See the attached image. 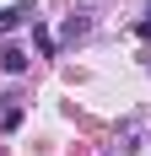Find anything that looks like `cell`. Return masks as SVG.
<instances>
[{"mask_svg":"<svg viewBox=\"0 0 151 156\" xmlns=\"http://www.w3.org/2000/svg\"><path fill=\"white\" fill-rule=\"evenodd\" d=\"M146 76H151V54H146Z\"/></svg>","mask_w":151,"mask_h":156,"instance_id":"6","label":"cell"},{"mask_svg":"<svg viewBox=\"0 0 151 156\" xmlns=\"http://www.w3.org/2000/svg\"><path fill=\"white\" fill-rule=\"evenodd\" d=\"M0 70H6V76H22V70H27V48L6 43V48H0Z\"/></svg>","mask_w":151,"mask_h":156,"instance_id":"2","label":"cell"},{"mask_svg":"<svg viewBox=\"0 0 151 156\" xmlns=\"http://www.w3.org/2000/svg\"><path fill=\"white\" fill-rule=\"evenodd\" d=\"M135 32H140V38H151V5H146V16L135 22Z\"/></svg>","mask_w":151,"mask_h":156,"instance_id":"5","label":"cell"},{"mask_svg":"<svg viewBox=\"0 0 151 156\" xmlns=\"http://www.w3.org/2000/svg\"><path fill=\"white\" fill-rule=\"evenodd\" d=\"M87 27H92V22H87L81 11H76L70 22H65V32H60V38H65V43H76V38H87Z\"/></svg>","mask_w":151,"mask_h":156,"instance_id":"3","label":"cell"},{"mask_svg":"<svg viewBox=\"0 0 151 156\" xmlns=\"http://www.w3.org/2000/svg\"><path fill=\"white\" fill-rule=\"evenodd\" d=\"M22 22H38V11H32V5H6V11H0V38H11Z\"/></svg>","mask_w":151,"mask_h":156,"instance_id":"1","label":"cell"},{"mask_svg":"<svg viewBox=\"0 0 151 156\" xmlns=\"http://www.w3.org/2000/svg\"><path fill=\"white\" fill-rule=\"evenodd\" d=\"M32 43H38V54H43V59L54 54V38H49V27H43V22H32Z\"/></svg>","mask_w":151,"mask_h":156,"instance_id":"4","label":"cell"}]
</instances>
